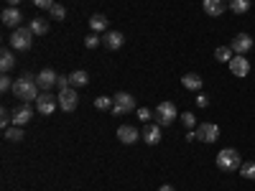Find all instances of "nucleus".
I'll list each match as a JSON object with an SVG mask.
<instances>
[{"label": "nucleus", "mask_w": 255, "mask_h": 191, "mask_svg": "<svg viewBox=\"0 0 255 191\" xmlns=\"http://www.w3.org/2000/svg\"><path fill=\"white\" fill-rule=\"evenodd\" d=\"M197 105H199V107H207V105H209V97H207V95H199V97H197Z\"/></svg>", "instance_id": "nucleus-35"}, {"label": "nucleus", "mask_w": 255, "mask_h": 191, "mask_svg": "<svg viewBox=\"0 0 255 191\" xmlns=\"http://www.w3.org/2000/svg\"><path fill=\"white\" fill-rule=\"evenodd\" d=\"M28 28H31V31H34L36 36H43V33L49 31V23L43 21V18H34V21H31V26H28Z\"/></svg>", "instance_id": "nucleus-23"}, {"label": "nucleus", "mask_w": 255, "mask_h": 191, "mask_svg": "<svg viewBox=\"0 0 255 191\" xmlns=\"http://www.w3.org/2000/svg\"><path fill=\"white\" fill-rule=\"evenodd\" d=\"M123 41H125V36L120 33V31H108V33H105V38H102V43L110 51H117L120 46H123Z\"/></svg>", "instance_id": "nucleus-16"}, {"label": "nucleus", "mask_w": 255, "mask_h": 191, "mask_svg": "<svg viewBox=\"0 0 255 191\" xmlns=\"http://www.w3.org/2000/svg\"><path fill=\"white\" fill-rule=\"evenodd\" d=\"M227 8L232 13H237V16H243V13H248V8H250V0H230Z\"/></svg>", "instance_id": "nucleus-22"}, {"label": "nucleus", "mask_w": 255, "mask_h": 191, "mask_svg": "<svg viewBox=\"0 0 255 191\" xmlns=\"http://www.w3.org/2000/svg\"><path fill=\"white\" fill-rule=\"evenodd\" d=\"M34 74H23L21 79H16V82H13V95H16L21 102H34V99H38V90H41V87L31 79Z\"/></svg>", "instance_id": "nucleus-1"}, {"label": "nucleus", "mask_w": 255, "mask_h": 191, "mask_svg": "<svg viewBox=\"0 0 255 191\" xmlns=\"http://www.w3.org/2000/svg\"><path fill=\"white\" fill-rule=\"evenodd\" d=\"M143 140H146L148 145H158V143H161V130H158V125H148V127L143 130Z\"/></svg>", "instance_id": "nucleus-18"}, {"label": "nucleus", "mask_w": 255, "mask_h": 191, "mask_svg": "<svg viewBox=\"0 0 255 191\" xmlns=\"http://www.w3.org/2000/svg\"><path fill=\"white\" fill-rule=\"evenodd\" d=\"M34 5H36V8H43V10H49V8L54 5V0H34Z\"/></svg>", "instance_id": "nucleus-34"}, {"label": "nucleus", "mask_w": 255, "mask_h": 191, "mask_svg": "<svg viewBox=\"0 0 255 191\" xmlns=\"http://www.w3.org/2000/svg\"><path fill=\"white\" fill-rule=\"evenodd\" d=\"M112 99H115V105H112L115 115H130L133 110H136V99H133L128 92H117Z\"/></svg>", "instance_id": "nucleus-4"}, {"label": "nucleus", "mask_w": 255, "mask_h": 191, "mask_svg": "<svg viewBox=\"0 0 255 191\" xmlns=\"http://www.w3.org/2000/svg\"><path fill=\"white\" fill-rule=\"evenodd\" d=\"M158 191H176V189H174V186H169V184H166V186H158Z\"/></svg>", "instance_id": "nucleus-37"}, {"label": "nucleus", "mask_w": 255, "mask_h": 191, "mask_svg": "<svg viewBox=\"0 0 255 191\" xmlns=\"http://www.w3.org/2000/svg\"><path fill=\"white\" fill-rule=\"evenodd\" d=\"M112 105H115V99H112V97H95V107H97V110H102V112L112 110Z\"/></svg>", "instance_id": "nucleus-25"}, {"label": "nucleus", "mask_w": 255, "mask_h": 191, "mask_svg": "<svg viewBox=\"0 0 255 191\" xmlns=\"http://www.w3.org/2000/svg\"><path fill=\"white\" fill-rule=\"evenodd\" d=\"M18 3L21 0H8V5H13V8H18Z\"/></svg>", "instance_id": "nucleus-38"}, {"label": "nucleus", "mask_w": 255, "mask_h": 191, "mask_svg": "<svg viewBox=\"0 0 255 191\" xmlns=\"http://www.w3.org/2000/svg\"><path fill=\"white\" fill-rule=\"evenodd\" d=\"M49 16H51L54 21H64V18H67V10H64V5L54 3V5L49 8Z\"/></svg>", "instance_id": "nucleus-28"}, {"label": "nucleus", "mask_w": 255, "mask_h": 191, "mask_svg": "<svg viewBox=\"0 0 255 191\" xmlns=\"http://www.w3.org/2000/svg\"><path fill=\"white\" fill-rule=\"evenodd\" d=\"M230 71H232L235 77H240V79L248 77V74H250V64H248V59L235 54V56H232V62H230Z\"/></svg>", "instance_id": "nucleus-13"}, {"label": "nucleus", "mask_w": 255, "mask_h": 191, "mask_svg": "<svg viewBox=\"0 0 255 191\" xmlns=\"http://www.w3.org/2000/svg\"><path fill=\"white\" fill-rule=\"evenodd\" d=\"M197 138H199L202 143H215V140L219 138V125H215V123H202V125L197 127Z\"/></svg>", "instance_id": "nucleus-8"}, {"label": "nucleus", "mask_w": 255, "mask_h": 191, "mask_svg": "<svg viewBox=\"0 0 255 191\" xmlns=\"http://www.w3.org/2000/svg\"><path fill=\"white\" fill-rule=\"evenodd\" d=\"M232 54H235V51H232L230 46H217L215 59H217V62H227V64H230V62H232Z\"/></svg>", "instance_id": "nucleus-24"}, {"label": "nucleus", "mask_w": 255, "mask_h": 191, "mask_svg": "<svg viewBox=\"0 0 255 191\" xmlns=\"http://www.w3.org/2000/svg\"><path fill=\"white\" fill-rule=\"evenodd\" d=\"M31 117H34V107L28 105V102H23L21 107H16V110H13V125L23 127V125H28V123H31Z\"/></svg>", "instance_id": "nucleus-9"}, {"label": "nucleus", "mask_w": 255, "mask_h": 191, "mask_svg": "<svg viewBox=\"0 0 255 191\" xmlns=\"http://www.w3.org/2000/svg\"><path fill=\"white\" fill-rule=\"evenodd\" d=\"M89 28H92L95 33L108 31V16H100V13H95V16L89 18Z\"/></svg>", "instance_id": "nucleus-19"}, {"label": "nucleus", "mask_w": 255, "mask_h": 191, "mask_svg": "<svg viewBox=\"0 0 255 191\" xmlns=\"http://www.w3.org/2000/svg\"><path fill=\"white\" fill-rule=\"evenodd\" d=\"M34 31H31V28H16V31H13L10 33V49L13 51H28V49H31L34 46Z\"/></svg>", "instance_id": "nucleus-3"}, {"label": "nucleus", "mask_w": 255, "mask_h": 191, "mask_svg": "<svg viewBox=\"0 0 255 191\" xmlns=\"http://www.w3.org/2000/svg\"><path fill=\"white\" fill-rule=\"evenodd\" d=\"M138 138H143V135H141L133 125H120V127H117V140H120V143L133 145V143H138Z\"/></svg>", "instance_id": "nucleus-11"}, {"label": "nucleus", "mask_w": 255, "mask_h": 191, "mask_svg": "<svg viewBox=\"0 0 255 191\" xmlns=\"http://www.w3.org/2000/svg\"><path fill=\"white\" fill-rule=\"evenodd\" d=\"M182 123H184L186 127H194V125H197V117H194L191 112H184V115H182Z\"/></svg>", "instance_id": "nucleus-32"}, {"label": "nucleus", "mask_w": 255, "mask_h": 191, "mask_svg": "<svg viewBox=\"0 0 255 191\" xmlns=\"http://www.w3.org/2000/svg\"><path fill=\"white\" fill-rule=\"evenodd\" d=\"M56 97H59V107H62L64 112H74V110H77V105H79V97H77V90H74V87L62 90Z\"/></svg>", "instance_id": "nucleus-5"}, {"label": "nucleus", "mask_w": 255, "mask_h": 191, "mask_svg": "<svg viewBox=\"0 0 255 191\" xmlns=\"http://www.w3.org/2000/svg\"><path fill=\"white\" fill-rule=\"evenodd\" d=\"M230 49H232L237 56H243V54H248V51L253 49V38H250L248 33H237V36L232 38V43H230Z\"/></svg>", "instance_id": "nucleus-10"}, {"label": "nucleus", "mask_w": 255, "mask_h": 191, "mask_svg": "<svg viewBox=\"0 0 255 191\" xmlns=\"http://www.w3.org/2000/svg\"><path fill=\"white\" fill-rule=\"evenodd\" d=\"M56 105H59V97H54L51 92H41L38 99H36V110L41 115H51L56 110Z\"/></svg>", "instance_id": "nucleus-7"}, {"label": "nucleus", "mask_w": 255, "mask_h": 191, "mask_svg": "<svg viewBox=\"0 0 255 191\" xmlns=\"http://www.w3.org/2000/svg\"><path fill=\"white\" fill-rule=\"evenodd\" d=\"M202 8H204V13L207 16H222L224 13V8H227V3L224 0H202Z\"/></svg>", "instance_id": "nucleus-15"}, {"label": "nucleus", "mask_w": 255, "mask_h": 191, "mask_svg": "<svg viewBox=\"0 0 255 191\" xmlns=\"http://www.w3.org/2000/svg\"><path fill=\"white\" fill-rule=\"evenodd\" d=\"M56 71L54 69H43V71H38V74H36V84L41 87V90L43 92H49L51 90V87H56Z\"/></svg>", "instance_id": "nucleus-12"}, {"label": "nucleus", "mask_w": 255, "mask_h": 191, "mask_svg": "<svg viewBox=\"0 0 255 191\" xmlns=\"http://www.w3.org/2000/svg\"><path fill=\"white\" fill-rule=\"evenodd\" d=\"M69 82H72L74 90H77V87H84L89 82V74H87L84 69H77V71H72V74H69Z\"/></svg>", "instance_id": "nucleus-20"}, {"label": "nucleus", "mask_w": 255, "mask_h": 191, "mask_svg": "<svg viewBox=\"0 0 255 191\" xmlns=\"http://www.w3.org/2000/svg\"><path fill=\"white\" fill-rule=\"evenodd\" d=\"M186 140H197V130H189V133H186Z\"/></svg>", "instance_id": "nucleus-36"}, {"label": "nucleus", "mask_w": 255, "mask_h": 191, "mask_svg": "<svg viewBox=\"0 0 255 191\" xmlns=\"http://www.w3.org/2000/svg\"><path fill=\"white\" fill-rule=\"evenodd\" d=\"M8 90H13V82H10L8 74H3L0 77V92H8Z\"/></svg>", "instance_id": "nucleus-30"}, {"label": "nucleus", "mask_w": 255, "mask_h": 191, "mask_svg": "<svg viewBox=\"0 0 255 191\" xmlns=\"http://www.w3.org/2000/svg\"><path fill=\"white\" fill-rule=\"evenodd\" d=\"M5 138H8V140H13V143L23 140V127H18V125H10V127L5 130Z\"/></svg>", "instance_id": "nucleus-26"}, {"label": "nucleus", "mask_w": 255, "mask_h": 191, "mask_svg": "<svg viewBox=\"0 0 255 191\" xmlns=\"http://www.w3.org/2000/svg\"><path fill=\"white\" fill-rule=\"evenodd\" d=\"M182 84L191 92H199L202 90V77L199 74H186V77H182Z\"/></svg>", "instance_id": "nucleus-21"}, {"label": "nucleus", "mask_w": 255, "mask_h": 191, "mask_svg": "<svg viewBox=\"0 0 255 191\" xmlns=\"http://www.w3.org/2000/svg\"><path fill=\"white\" fill-rule=\"evenodd\" d=\"M243 166V160H240V153L235 148H224L217 153V168L224 171V173H232Z\"/></svg>", "instance_id": "nucleus-2"}, {"label": "nucleus", "mask_w": 255, "mask_h": 191, "mask_svg": "<svg viewBox=\"0 0 255 191\" xmlns=\"http://www.w3.org/2000/svg\"><path fill=\"white\" fill-rule=\"evenodd\" d=\"M3 23L8 26V28H13V31H16V28H21V10L18 8H13V5H8L5 10H3Z\"/></svg>", "instance_id": "nucleus-14"}, {"label": "nucleus", "mask_w": 255, "mask_h": 191, "mask_svg": "<svg viewBox=\"0 0 255 191\" xmlns=\"http://www.w3.org/2000/svg\"><path fill=\"white\" fill-rule=\"evenodd\" d=\"M151 115H153V112H151V110H148V107H141V110H138V120H143V123H148V120H151Z\"/></svg>", "instance_id": "nucleus-33"}, {"label": "nucleus", "mask_w": 255, "mask_h": 191, "mask_svg": "<svg viewBox=\"0 0 255 191\" xmlns=\"http://www.w3.org/2000/svg\"><path fill=\"white\" fill-rule=\"evenodd\" d=\"M240 173H243V179H255V163L253 160H243V166H240Z\"/></svg>", "instance_id": "nucleus-27"}, {"label": "nucleus", "mask_w": 255, "mask_h": 191, "mask_svg": "<svg viewBox=\"0 0 255 191\" xmlns=\"http://www.w3.org/2000/svg\"><path fill=\"white\" fill-rule=\"evenodd\" d=\"M13 66H16V56H13V49H3V51H0V69H3V74H8Z\"/></svg>", "instance_id": "nucleus-17"}, {"label": "nucleus", "mask_w": 255, "mask_h": 191, "mask_svg": "<svg viewBox=\"0 0 255 191\" xmlns=\"http://www.w3.org/2000/svg\"><path fill=\"white\" fill-rule=\"evenodd\" d=\"M156 117H158L161 125H171L176 120V105H174V102H158Z\"/></svg>", "instance_id": "nucleus-6"}, {"label": "nucleus", "mask_w": 255, "mask_h": 191, "mask_svg": "<svg viewBox=\"0 0 255 191\" xmlns=\"http://www.w3.org/2000/svg\"><path fill=\"white\" fill-rule=\"evenodd\" d=\"M56 87H59V92H62V90H69V87H72L69 77H62V74H59V77H56Z\"/></svg>", "instance_id": "nucleus-29"}, {"label": "nucleus", "mask_w": 255, "mask_h": 191, "mask_svg": "<svg viewBox=\"0 0 255 191\" xmlns=\"http://www.w3.org/2000/svg\"><path fill=\"white\" fill-rule=\"evenodd\" d=\"M97 43H100V36H97V33H92V36L84 38V46H87V49H97Z\"/></svg>", "instance_id": "nucleus-31"}]
</instances>
